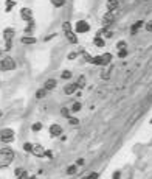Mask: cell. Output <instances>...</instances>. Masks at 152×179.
<instances>
[{
	"mask_svg": "<svg viewBox=\"0 0 152 179\" xmlns=\"http://www.w3.org/2000/svg\"><path fill=\"white\" fill-rule=\"evenodd\" d=\"M14 160V150L10 147L0 148V168H6L13 164Z\"/></svg>",
	"mask_w": 152,
	"mask_h": 179,
	"instance_id": "6da1fadb",
	"label": "cell"
},
{
	"mask_svg": "<svg viewBox=\"0 0 152 179\" xmlns=\"http://www.w3.org/2000/svg\"><path fill=\"white\" fill-rule=\"evenodd\" d=\"M110 62H112V53H104V55H98V56L92 58L90 64H93V66H101V67H106V66H109Z\"/></svg>",
	"mask_w": 152,
	"mask_h": 179,
	"instance_id": "7a4b0ae2",
	"label": "cell"
},
{
	"mask_svg": "<svg viewBox=\"0 0 152 179\" xmlns=\"http://www.w3.org/2000/svg\"><path fill=\"white\" fill-rule=\"evenodd\" d=\"M62 30L65 33V38L70 44H78V36L75 33V30H71V23L70 22H64L62 23Z\"/></svg>",
	"mask_w": 152,
	"mask_h": 179,
	"instance_id": "3957f363",
	"label": "cell"
},
{
	"mask_svg": "<svg viewBox=\"0 0 152 179\" xmlns=\"http://www.w3.org/2000/svg\"><path fill=\"white\" fill-rule=\"evenodd\" d=\"M16 69V61L11 56H5L0 61V70L2 72H11Z\"/></svg>",
	"mask_w": 152,
	"mask_h": 179,
	"instance_id": "277c9868",
	"label": "cell"
},
{
	"mask_svg": "<svg viewBox=\"0 0 152 179\" xmlns=\"http://www.w3.org/2000/svg\"><path fill=\"white\" fill-rule=\"evenodd\" d=\"M14 129L11 128H2L0 129V142H3V143H11L14 140Z\"/></svg>",
	"mask_w": 152,
	"mask_h": 179,
	"instance_id": "5b68a950",
	"label": "cell"
},
{
	"mask_svg": "<svg viewBox=\"0 0 152 179\" xmlns=\"http://www.w3.org/2000/svg\"><path fill=\"white\" fill-rule=\"evenodd\" d=\"M90 30V25H88L87 20H78L75 23V33L76 34H84Z\"/></svg>",
	"mask_w": 152,
	"mask_h": 179,
	"instance_id": "8992f818",
	"label": "cell"
},
{
	"mask_svg": "<svg viewBox=\"0 0 152 179\" xmlns=\"http://www.w3.org/2000/svg\"><path fill=\"white\" fill-rule=\"evenodd\" d=\"M20 17H22V20H25V22H31L33 20V10L28 8V6H23L20 10Z\"/></svg>",
	"mask_w": 152,
	"mask_h": 179,
	"instance_id": "52a82bcc",
	"label": "cell"
},
{
	"mask_svg": "<svg viewBox=\"0 0 152 179\" xmlns=\"http://www.w3.org/2000/svg\"><path fill=\"white\" fill-rule=\"evenodd\" d=\"M62 132H64V129H62V126L58 125V123L50 126V136L51 137H59V136H62Z\"/></svg>",
	"mask_w": 152,
	"mask_h": 179,
	"instance_id": "ba28073f",
	"label": "cell"
},
{
	"mask_svg": "<svg viewBox=\"0 0 152 179\" xmlns=\"http://www.w3.org/2000/svg\"><path fill=\"white\" fill-rule=\"evenodd\" d=\"M14 36H16V30L14 28H5L3 30V39H5L6 44H11Z\"/></svg>",
	"mask_w": 152,
	"mask_h": 179,
	"instance_id": "9c48e42d",
	"label": "cell"
},
{
	"mask_svg": "<svg viewBox=\"0 0 152 179\" xmlns=\"http://www.w3.org/2000/svg\"><path fill=\"white\" fill-rule=\"evenodd\" d=\"M78 91V84L76 83H68L64 86V94L65 95H71V94H75Z\"/></svg>",
	"mask_w": 152,
	"mask_h": 179,
	"instance_id": "30bf717a",
	"label": "cell"
},
{
	"mask_svg": "<svg viewBox=\"0 0 152 179\" xmlns=\"http://www.w3.org/2000/svg\"><path fill=\"white\" fill-rule=\"evenodd\" d=\"M56 79H53V78H48V79H45V83H43V86H42V89H45V91L48 92V91H53V89L56 87Z\"/></svg>",
	"mask_w": 152,
	"mask_h": 179,
	"instance_id": "8fae6325",
	"label": "cell"
},
{
	"mask_svg": "<svg viewBox=\"0 0 152 179\" xmlns=\"http://www.w3.org/2000/svg\"><path fill=\"white\" fill-rule=\"evenodd\" d=\"M31 153H33L36 157H43V156H45V150H43L42 145H34Z\"/></svg>",
	"mask_w": 152,
	"mask_h": 179,
	"instance_id": "7c38bea8",
	"label": "cell"
},
{
	"mask_svg": "<svg viewBox=\"0 0 152 179\" xmlns=\"http://www.w3.org/2000/svg\"><path fill=\"white\" fill-rule=\"evenodd\" d=\"M145 25H146V23H145V20H137L135 23H133V25L130 26V33H132V34H137V33H138V31H140Z\"/></svg>",
	"mask_w": 152,
	"mask_h": 179,
	"instance_id": "4fadbf2b",
	"label": "cell"
},
{
	"mask_svg": "<svg viewBox=\"0 0 152 179\" xmlns=\"http://www.w3.org/2000/svg\"><path fill=\"white\" fill-rule=\"evenodd\" d=\"M118 5H120L118 0H107V11H109V13H113V11L118 8Z\"/></svg>",
	"mask_w": 152,
	"mask_h": 179,
	"instance_id": "5bb4252c",
	"label": "cell"
},
{
	"mask_svg": "<svg viewBox=\"0 0 152 179\" xmlns=\"http://www.w3.org/2000/svg\"><path fill=\"white\" fill-rule=\"evenodd\" d=\"M113 14L112 13H107L104 17H103V25H104V28H106V26H109L110 23H113Z\"/></svg>",
	"mask_w": 152,
	"mask_h": 179,
	"instance_id": "9a60e30c",
	"label": "cell"
},
{
	"mask_svg": "<svg viewBox=\"0 0 152 179\" xmlns=\"http://www.w3.org/2000/svg\"><path fill=\"white\" fill-rule=\"evenodd\" d=\"M93 44L98 47V48H103L106 45V39L101 38V36H95V39H93Z\"/></svg>",
	"mask_w": 152,
	"mask_h": 179,
	"instance_id": "2e32d148",
	"label": "cell"
},
{
	"mask_svg": "<svg viewBox=\"0 0 152 179\" xmlns=\"http://www.w3.org/2000/svg\"><path fill=\"white\" fill-rule=\"evenodd\" d=\"M20 42L25 44V45H31V44H36L37 41H36V38H33V36H23L20 39Z\"/></svg>",
	"mask_w": 152,
	"mask_h": 179,
	"instance_id": "e0dca14e",
	"label": "cell"
},
{
	"mask_svg": "<svg viewBox=\"0 0 152 179\" xmlns=\"http://www.w3.org/2000/svg\"><path fill=\"white\" fill-rule=\"evenodd\" d=\"M50 2H51V5L55 8H62L67 3V0H50Z\"/></svg>",
	"mask_w": 152,
	"mask_h": 179,
	"instance_id": "ac0fdd59",
	"label": "cell"
},
{
	"mask_svg": "<svg viewBox=\"0 0 152 179\" xmlns=\"http://www.w3.org/2000/svg\"><path fill=\"white\" fill-rule=\"evenodd\" d=\"M76 171H78V165H70V167L67 168V174H68V176L76 174Z\"/></svg>",
	"mask_w": 152,
	"mask_h": 179,
	"instance_id": "d6986e66",
	"label": "cell"
},
{
	"mask_svg": "<svg viewBox=\"0 0 152 179\" xmlns=\"http://www.w3.org/2000/svg\"><path fill=\"white\" fill-rule=\"evenodd\" d=\"M14 5H16V2L14 0H6V8H5V13H10L13 8H14Z\"/></svg>",
	"mask_w": 152,
	"mask_h": 179,
	"instance_id": "ffe728a7",
	"label": "cell"
},
{
	"mask_svg": "<svg viewBox=\"0 0 152 179\" xmlns=\"http://www.w3.org/2000/svg\"><path fill=\"white\" fill-rule=\"evenodd\" d=\"M31 129H33L34 132H39V131L42 129V123H40V122H36V123H33V125H31Z\"/></svg>",
	"mask_w": 152,
	"mask_h": 179,
	"instance_id": "44dd1931",
	"label": "cell"
},
{
	"mask_svg": "<svg viewBox=\"0 0 152 179\" xmlns=\"http://www.w3.org/2000/svg\"><path fill=\"white\" fill-rule=\"evenodd\" d=\"M81 107H82V104L79 101H76V103H73V106H71V112H79V111H81Z\"/></svg>",
	"mask_w": 152,
	"mask_h": 179,
	"instance_id": "7402d4cb",
	"label": "cell"
},
{
	"mask_svg": "<svg viewBox=\"0 0 152 179\" xmlns=\"http://www.w3.org/2000/svg\"><path fill=\"white\" fill-rule=\"evenodd\" d=\"M45 95H47V91H45V89H39V91L36 92V98H37V100H40V98H43Z\"/></svg>",
	"mask_w": 152,
	"mask_h": 179,
	"instance_id": "603a6c76",
	"label": "cell"
},
{
	"mask_svg": "<svg viewBox=\"0 0 152 179\" xmlns=\"http://www.w3.org/2000/svg\"><path fill=\"white\" fill-rule=\"evenodd\" d=\"M76 84H78V87H79V89H82V87H84V84H85V76H84V75L79 76V81H76Z\"/></svg>",
	"mask_w": 152,
	"mask_h": 179,
	"instance_id": "cb8c5ba5",
	"label": "cell"
},
{
	"mask_svg": "<svg viewBox=\"0 0 152 179\" xmlns=\"http://www.w3.org/2000/svg\"><path fill=\"white\" fill-rule=\"evenodd\" d=\"M33 28H34V22L31 20V22H28V25H26V28H25V33H26V34L33 33Z\"/></svg>",
	"mask_w": 152,
	"mask_h": 179,
	"instance_id": "d4e9b609",
	"label": "cell"
},
{
	"mask_svg": "<svg viewBox=\"0 0 152 179\" xmlns=\"http://www.w3.org/2000/svg\"><path fill=\"white\" fill-rule=\"evenodd\" d=\"M61 78H62V79H70V78H71V72H70V70H64V72L61 73Z\"/></svg>",
	"mask_w": 152,
	"mask_h": 179,
	"instance_id": "484cf974",
	"label": "cell"
},
{
	"mask_svg": "<svg viewBox=\"0 0 152 179\" xmlns=\"http://www.w3.org/2000/svg\"><path fill=\"white\" fill-rule=\"evenodd\" d=\"M100 177V173H96V171H93V173H90V174H87V176H84L82 179H98Z\"/></svg>",
	"mask_w": 152,
	"mask_h": 179,
	"instance_id": "4316f807",
	"label": "cell"
},
{
	"mask_svg": "<svg viewBox=\"0 0 152 179\" xmlns=\"http://www.w3.org/2000/svg\"><path fill=\"white\" fill-rule=\"evenodd\" d=\"M33 147H34V145H31V143H30V142H26V143H23V150L26 151V153H31V151H33Z\"/></svg>",
	"mask_w": 152,
	"mask_h": 179,
	"instance_id": "83f0119b",
	"label": "cell"
},
{
	"mask_svg": "<svg viewBox=\"0 0 152 179\" xmlns=\"http://www.w3.org/2000/svg\"><path fill=\"white\" fill-rule=\"evenodd\" d=\"M61 114H62V117L70 119V111L67 109V107H62V109H61Z\"/></svg>",
	"mask_w": 152,
	"mask_h": 179,
	"instance_id": "f1b7e54d",
	"label": "cell"
},
{
	"mask_svg": "<svg viewBox=\"0 0 152 179\" xmlns=\"http://www.w3.org/2000/svg\"><path fill=\"white\" fill-rule=\"evenodd\" d=\"M127 56V48H123V50H118V58H126Z\"/></svg>",
	"mask_w": 152,
	"mask_h": 179,
	"instance_id": "f546056e",
	"label": "cell"
},
{
	"mask_svg": "<svg viewBox=\"0 0 152 179\" xmlns=\"http://www.w3.org/2000/svg\"><path fill=\"white\" fill-rule=\"evenodd\" d=\"M68 123L71 125V126H76V125H79V120L75 119V117H70V119H68Z\"/></svg>",
	"mask_w": 152,
	"mask_h": 179,
	"instance_id": "4dcf8cb0",
	"label": "cell"
},
{
	"mask_svg": "<svg viewBox=\"0 0 152 179\" xmlns=\"http://www.w3.org/2000/svg\"><path fill=\"white\" fill-rule=\"evenodd\" d=\"M127 45H126V42H124V41H120L118 44H117V48L118 50H123V48H126Z\"/></svg>",
	"mask_w": 152,
	"mask_h": 179,
	"instance_id": "1f68e13d",
	"label": "cell"
},
{
	"mask_svg": "<svg viewBox=\"0 0 152 179\" xmlns=\"http://www.w3.org/2000/svg\"><path fill=\"white\" fill-rule=\"evenodd\" d=\"M145 28H146V31H149V33H152V20H149V22H146V25H145Z\"/></svg>",
	"mask_w": 152,
	"mask_h": 179,
	"instance_id": "d6a6232c",
	"label": "cell"
},
{
	"mask_svg": "<svg viewBox=\"0 0 152 179\" xmlns=\"http://www.w3.org/2000/svg\"><path fill=\"white\" fill-rule=\"evenodd\" d=\"M23 173H25V170H22V168H16V170H14L16 177H17V176H20V174H23Z\"/></svg>",
	"mask_w": 152,
	"mask_h": 179,
	"instance_id": "836d02e7",
	"label": "cell"
},
{
	"mask_svg": "<svg viewBox=\"0 0 152 179\" xmlns=\"http://www.w3.org/2000/svg\"><path fill=\"white\" fill-rule=\"evenodd\" d=\"M76 56H78V53H76V51H70L67 58H68V59H76Z\"/></svg>",
	"mask_w": 152,
	"mask_h": 179,
	"instance_id": "e575fe53",
	"label": "cell"
},
{
	"mask_svg": "<svg viewBox=\"0 0 152 179\" xmlns=\"http://www.w3.org/2000/svg\"><path fill=\"white\" fill-rule=\"evenodd\" d=\"M120 176H121V171H115L112 174V179H120Z\"/></svg>",
	"mask_w": 152,
	"mask_h": 179,
	"instance_id": "d590c367",
	"label": "cell"
},
{
	"mask_svg": "<svg viewBox=\"0 0 152 179\" xmlns=\"http://www.w3.org/2000/svg\"><path fill=\"white\" fill-rule=\"evenodd\" d=\"M45 156H47V157H50V159H51V157H53V153H51V151H50V150H48V151H45Z\"/></svg>",
	"mask_w": 152,
	"mask_h": 179,
	"instance_id": "8d00e7d4",
	"label": "cell"
},
{
	"mask_svg": "<svg viewBox=\"0 0 152 179\" xmlns=\"http://www.w3.org/2000/svg\"><path fill=\"white\" fill-rule=\"evenodd\" d=\"M53 38H56V34H50V36H47L45 41H50V39H53Z\"/></svg>",
	"mask_w": 152,
	"mask_h": 179,
	"instance_id": "74e56055",
	"label": "cell"
},
{
	"mask_svg": "<svg viewBox=\"0 0 152 179\" xmlns=\"http://www.w3.org/2000/svg\"><path fill=\"white\" fill-rule=\"evenodd\" d=\"M76 165H84V159H78V162H76Z\"/></svg>",
	"mask_w": 152,
	"mask_h": 179,
	"instance_id": "f35d334b",
	"label": "cell"
},
{
	"mask_svg": "<svg viewBox=\"0 0 152 179\" xmlns=\"http://www.w3.org/2000/svg\"><path fill=\"white\" fill-rule=\"evenodd\" d=\"M2 115H3V111H2V109H0V119H2Z\"/></svg>",
	"mask_w": 152,
	"mask_h": 179,
	"instance_id": "ab89813d",
	"label": "cell"
},
{
	"mask_svg": "<svg viewBox=\"0 0 152 179\" xmlns=\"http://www.w3.org/2000/svg\"><path fill=\"white\" fill-rule=\"evenodd\" d=\"M30 179H37V177H36V176H31V177H30Z\"/></svg>",
	"mask_w": 152,
	"mask_h": 179,
	"instance_id": "60d3db41",
	"label": "cell"
},
{
	"mask_svg": "<svg viewBox=\"0 0 152 179\" xmlns=\"http://www.w3.org/2000/svg\"><path fill=\"white\" fill-rule=\"evenodd\" d=\"M0 55H2V51H0Z\"/></svg>",
	"mask_w": 152,
	"mask_h": 179,
	"instance_id": "b9f144b4",
	"label": "cell"
}]
</instances>
